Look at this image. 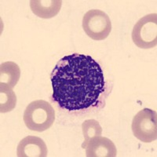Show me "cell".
I'll list each match as a JSON object with an SVG mask.
<instances>
[{
	"label": "cell",
	"instance_id": "obj_1",
	"mask_svg": "<svg viewBox=\"0 0 157 157\" xmlns=\"http://www.w3.org/2000/svg\"><path fill=\"white\" fill-rule=\"evenodd\" d=\"M53 99L68 111L94 106L105 90L103 71L93 57L72 54L61 58L51 74Z\"/></svg>",
	"mask_w": 157,
	"mask_h": 157
},
{
	"label": "cell",
	"instance_id": "obj_6",
	"mask_svg": "<svg viewBox=\"0 0 157 157\" xmlns=\"http://www.w3.org/2000/svg\"><path fill=\"white\" fill-rule=\"evenodd\" d=\"M47 147L42 138L36 136H27L20 141L17 148L18 157H46Z\"/></svg>",
	"mask_w": 157,
	"mask_h": 157
},
{
	"label": "cell",
	"instance_id": "obj_7",
	"mask_svg": "<svg viewBox=\"0 0 157 157\" xmlns=\"http://www.w3.org/2000/svg\"><path fill=\"white\" fill-rule=\"evenodd\" d=\"M116 155V145L108 137L101 136L92 137L86 146L87 157H115Z\"/></svg>",
	"mask_w": 157,
	"mask_h": 157
},
{
	"label": "cell",
	"instance_id": "obj_2",
	"mask_svg": "<svg viewBox=\"0 0 157 157\" xmlns=\"http://www.w3.org/2000/svg\"><path fill=\"white\" fill-rule=\"evenodd\" d=\"M55 120V111L49 102L36 100L29 104L24 113V122L29 130L43 132L48 130Z\"/></svg>",
	"mask_w": 157,
	"mask_h": 157
},
{
	"label": "cell",
	"instance_id": "obj_9",
	"mask_svg": "<svg viewBox=\"0 0 157 157\" xmlns=\"http://www.w3.org/2000/svg\"><path fill=\"white\" fill-rule=\"evenodd\" d=\"M21 77L20 67L15 62L6 61L0 66V84L13 88Z\"/></svg>",
	"mask_w": 157,
	"mask_h": 157
},
{
	"label": "cell",
	"instance_id": "obj_8",
	"mask_svg": "<svg viewBox=\"0 0 157 157\" xmlns=\"http://www.w3.org/2000/svg\"><path fill=\"white\" fill-rule=\"evenodd\" d=\"M62 5L61 0H32L30 7L32 13L39 17L49 19L57 16Z\"/></svg>",
	"mask_w": 157,
	"mask_h": 157
},
{
	"label": "cell",
	"instance_id": "obj_10",
	"mask_svg": "<svg viewBox=\"0 0 157 157\" xmlns=\"http://www.w3.org/2000/svg\"><path fill=\"white\" fill-rule=\"evenodd\" d=\"M17 97L13 88L0 84V113H9L16 107Z\"/></svg>",
	"mask_w": 157,
	"mask_h": 157
},
{
	"label": "cell",
	"instance_id": "obj_11",
	"mask_svg": "<svg viewBox=\"0 0 157 157\" xmlns=\"http://www.w3.org/2000/svg\"><path fill=\"white\" fill-rule=\"evenodd\" d=\"M82 134L84 136V142L82 143V148H86L90 140L96 136H101L102 134V128L99 123L95 120H87L82 124Z\"/></svg>",
	"mask_w": 157,
	"mask_h": 157
},
{
	"label": "cell",
	"instance_id": "obj_5",
	"mask_svg": "<svg viewBox=\"0 0 157 157\" xmlns=\"http://www.w3.org/2000/svg\"><path fill=\"white\" fill-rule=\"evenodd\" d=\"M82 29L94 40L105 39L112 31V22L105 13L100 10H90L82 18Z\"/></svg>",
	"mask_w": 157,
	"mask_h": 157
},
{
	"label": "cell",
	"instance_id": "obj_4",
	"mask_svg": "<svg viewBox=\"0 0 157 157\" xmlns=\"http://www.w3.org/2000/svg\"><path fill=\"white\" fill-rule=\"evenodd\" d=\"M134 137L142 142L149 143L157 138V114L155 110L142 109L135 115L131 125Z\"/></svg>",
	"mask_w": 157,
	"mask_h": 157
},
{
	"label": "cell",
	"instance_id": "obj_3",
	"mask_svg": "<svg viewBox=\"0 0 157 157\" xmlns=\"http://www.w3.org/2000/svg\"><path fill=\"white\" fill-rule=\"evenodd\" d=\"M134 44L141 49H151L157 45V14L144 16L135 24L132 31Z\"/></svg>",
	"mask_w": 157,
	"mask_h": 157
}]
</instances>
